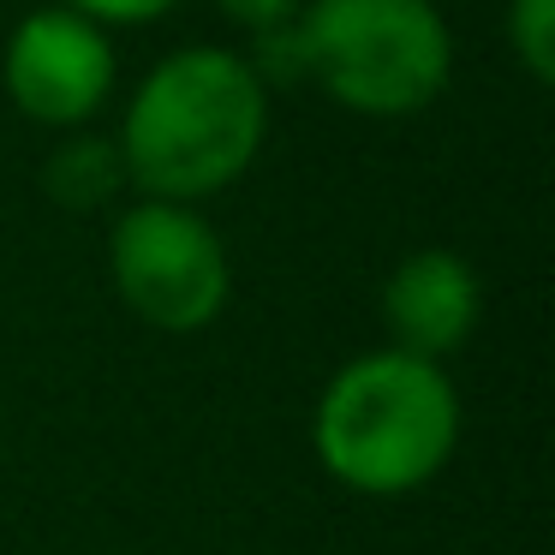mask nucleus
Wrapping results in <instances>:
<instances>
[{"mask_svg":"<svg viewBox=\"0 0 555 555\" xmlns=\"http://www.w3.org/2000/svg\"><path fill=\"white\" fill-rule=\"evenodd\" d=\"M311 442L335 483L359 495H406L460 448V395L430 359L400 347L364 352L323 388Z\"/></svg>","mask_w":555,"mask_h":555,"instance_id":"f03ea898","label":"nucleus"},{"mask_svg":"<svg viewBox=\"0 0 555 555\" xmlns=\"http://www.w3.org/2000/svg\"><path fill=\"white\" fill-rule=\"evenodd\" d=\"M269 138V85L240 49H173L138 78L120 126L126 185L162 204H204L245 180Z\"/></svg>","mask_w":555,"mask_h":555,"instance_id":"f257e3e1","label":"nucleus"},{"mask_svg":"<svg viewBox=\"0 0 555 555\" xmlns=\"http://www.w3.org/2000/svg\"><path fill=\"white\" fill-rule=\"evenodd\" d=\"M478 317H483L478 269L460 251H442V245L400 257L383 287V323L395 335V347L412 352V359L442 364L448 352H460L472 340Z\"/></svg>","mask_w":555,"mask_h":555,"instance_id":"423d86ee","label":"nucleus"},{"mask_svg":"<svg viewBox=\"0 0 555 555\" xmlns=\"http://www.w3.org/2000/svg\"><path fill=\"white\" fill-rule=\"evenodd\" d=\"M120 185H126L120 144H114V138H90V132H73L49 156V168H42V192H49L61 209H73V216L114 204Z\"/></svg>","mask_w":555,"mask_h":555,"instance_id":"0eeeda50","label":"nucleus"},{"mask_svg":"<svg viewBox=\"0 0 555 555\" xmlns=\"http://www.w3.org/2000/svg\"><path fill=\"white\" fill-rule=\"evenodd\" d=\"M299 73L364 120L424 114L454 78V37L436 0H305Z\"/></svg>","mask_w":555,"mask_h":555,"instance_id":"7ed1b4c3","label":"nucleus"},{"mask_svg":"<svg viewBox=\"0 0 555 555\" xmlns=\"http://www.w3.org/2000/svg\"><path fill=\"white\" fill-rule=\"evenodd\" d=\"M114 78H120V61H114L108 30L73 7L25 13L0 54V85L13 108L54 132H78L114 96Z\"/></svg>","mask_w":555,"mask_h":555,"instance_id":"39448f33","label":"nucleus"},{"mask_svg":"<svg viewBox=\"0 0 555 555\" xmlns=\"http://www.w3.org/2000/svg\"><path fill=\"white\" fill-rule=\"evenodd\" d=\"M216 13L228 18V25H240L245 37H269V30L299 25L305 0H216Z\"/></svg>","mask_w":555,"mask_h":555,"instance_id":"1a4fd4ad","label":"nucleus"},{"mask_svg":"<svg viewBox=\"0 0 555 555\" xmlns=\"http://www.w3.org/2000/svg\"><path fill=\"white\" fill-rule=\"evenodd\" d=\"M108 275L120 305L162 335H197L228 311L233 263L197 204H132L108 233Z\"/></svg>","mask_w":555,"mask_h":555,"instance_id":"20e7f679","label":"nucleus"},{"mask_svg":"<svg viewBox=\"0 0 555 555\" xmlns=\"http://www.w3.org/2000/svg\"><path fill=\"white\" fill-rule=\"evenodd\" d=\"M61 7H73V13L96 18V25L108 30V25H156V18H168L180 0H61Z\"/></svg>","mask_w":555,"mask_h":555,"instance_id":"9d476101","label":"nucleus"},{"mask_svg":"<svg viewBox=\"0 0 555 555\" xmlns=\"http://www.w3.org/2000/svg\"><path fill=\"white\" fill-rule=\"evenodd\" d=\"M507 49L531 73V85L555 78V0H507Z\"/></svg>","mask_w":555,"mask_h":555,"instance_id":"6e6552de","label":"nucleus"}]
</instances>
